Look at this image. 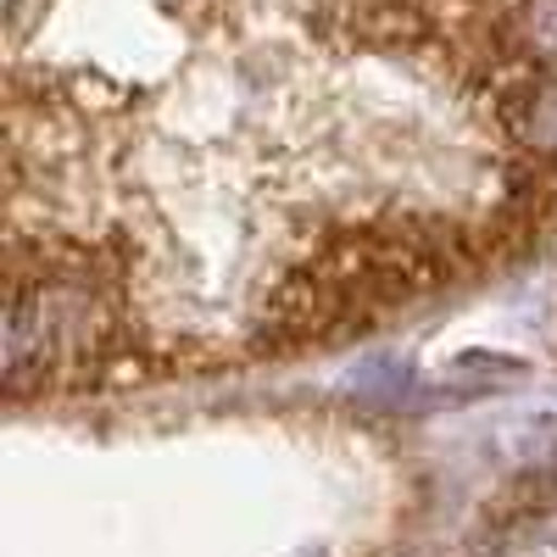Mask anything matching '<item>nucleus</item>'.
I'll list each match as a JSON object with an SVG mask.
<instances>
[{
    "label": "nucleus",
    "instance_id": "f257e3e1",
    "mask_svg": "<svg viewBox=\"0 0 557 557\" xmlns=\"http://www.w3.org/2000/svg\"><path fill=\"white\" fill-rule=\"evenodd\" d=\"M112 362V307L96 278L12 273L7 296V391L84 380V368Z\"/></svg>",
    "mask_w": 557,
    "mask_h": 557
}]
</instances>
